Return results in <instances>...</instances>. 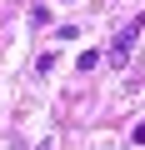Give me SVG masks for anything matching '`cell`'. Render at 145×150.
Returning <instances> with one entry per match:
<instances>
[{"instance_id":"obj_1","label":"cell","mask_w":145,"mask_h":150,"mask_svg":"<svg viewBox=\"0 0 145 150\" xmlns=\"http://www.w3.org/2000/svg\"><path fill=\"white\" fill-rule=\"evenodd\" d=\"M140 30H145V15H135V20L115 35V45H110V60H115V65H125V55H130V45H135V35H140Z\"/></svg>"},{"instance_id":"obj_2","label":"cell","mask_w":145,"mask_h":150,"mask_svg":"<svg viewBox=\"0 0 145 150\" xmlns=\"http://www.w3.org/2000/svg\"><path fill=\"white\" fill-rule=\"evenodd\" d=\"M95 65H100V50H85V55L75 60V70H95Z\"/></svg>"},{"instance_id":"obj_3","label":"cell","mask_w":145,"mask_h":150,"mask_svg":"<svg viewBox=\"0 0 145 150\" xmlns=\"http://www.w3.org/2000/svg\"><path fill=\"white\" fill-rule=\"evenodd\" d=\"M130 140H135V145H145V120H140V125L130 130Z\"/></svg>"}]
</instances>
